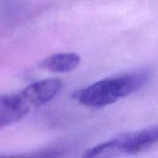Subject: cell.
<instances>
[{"instance_id": "cell-5", "label": "cell", "mask_w": 158, "mask_h": 158, "mask_svg": "<svg viewBox=\"0 0 158 158\" xmlns=\"http://www.w3.org/2000/svg\"><path fill=\"white\" fill-rule=\"evenodd\" d=\"M81 62V57L75 53H63L50 56L39 64V68L53 72H69L75 69Z\"/></svg>"}, {"instance_id": "cell-2", "label": "cell", "mask_w": 158, "mask_h": 158, "mask_svg": "<svg viewBox=\"0 0 158 158\" xmlns=\"http://www.w3.org/2000/svg\"><path fill=\"white\" fill-rule=\"evenodd\" d=\"M62 83L57 79H47L34 82L22 90L19 94L29 107L44 105L60 91Z\"/></svg>"}, {"instance_id": "cell-3", "label": "cell", "mask_w": 158, "mask_h": 158, "mask_svg": "<svg viewBox=\"0 0 158 158\" xmlns=\"http://www.w3.org/2000/svg\"><path fill=\"white\" fill-rule=\"evenodd\" d=\"M124 155H136L158 143V126L119 136Z\"/></svg>"}, {"instance_id": "cell-4", "label": "cell", "mask_w": 158, "mask_h": 158, "mask_svg": "<svg viewBox=\"0 0 158 158\" xmlns=\"http://www.w3.org/2000/svg\"><path fill=\"white\" fill-rule=\"evenodd\" d=\"M30 109L19 93L0 95V129L19 121Z\"/></svg>"}, {"instance_id": "cell-7", "label": "cell", "mask_w": 158, "mask_h": 158, "mask_svg": "<svg viewBox=\"0 0 158 158\" xmlns=\"http://www.w3.org/2000/svg\"><path fill=\"white\" fill-rule=\"evenodd\" d=\"M66 152L67 151L63 148H50L31 154L0 156V158H61L64 156Z\"/></svg>"}, {"instance_id": "cell-6", "label": "cell", "mask_w": 158, "mask_h": 158, "mask_svg": "<svg viewBox=\"0 0 158 158\" xmlns=\"http://www.w3.org/2000/svg\"><path fill=\"white\" fill-rule=\"evenodd\" d=\"M124 155L119 136L87 150L82 158H118Z\"/></svg>"}, {"instance_id": "cell-1", "label": "cell", "mask_w": 158, "mask_h": 158, "mask_svg": "<svg viewBox=\"0 0 158 158\" xmlns=\"http://www.w3.org/2000/svg\"><path fill=\"white\" fill-rule=\"evenodd\" d=\"M149 77L148 69H139L101 80L76 92L73 96L83 106L103 107L140 90L147 82Z\"/></svg>"}]
</instances>
